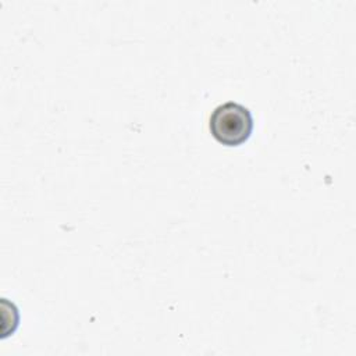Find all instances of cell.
Here are the masks:
<instances>
[{
	"label": "cell",
	"instance_id": "1",
	"mask_svg": "<svg viewBox=\"0 0 356 356\" xmlns=\"http://www.w3.org/2000/svg\"><path fill=\"white\" fill-rule=\"evenodd\" d=\"M253 129L250 111L234 102H227L214 108L210 117L211 135L225 146H239L246 142Z\"/></svg>",
	"mask_w": 356,
	"mask_h": 356
}]
</instances>
